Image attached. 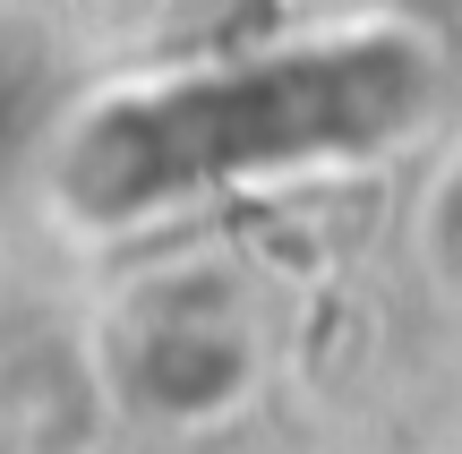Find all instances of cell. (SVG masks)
I'll return each mask as SVG.
<instances>
[{
  "label": "cell",
  "mask_w": 462,
  "mask_h": 454,
  "mask_svg": "<svg viewBox=\"0 0 462 454\" xmlns=\"http://www.w3.org/2000/svg\"><path fill=\"white\" fill-rule=\"evenodd\" d=\"M385 103H394V69L377 51H309L248 78H198L103 112L69 154V198L86 215H146L180 189H215L231 171L360 137L385 120Z\"/></svg>",
  "instance_id": "cell-1"
}]
</instances>
